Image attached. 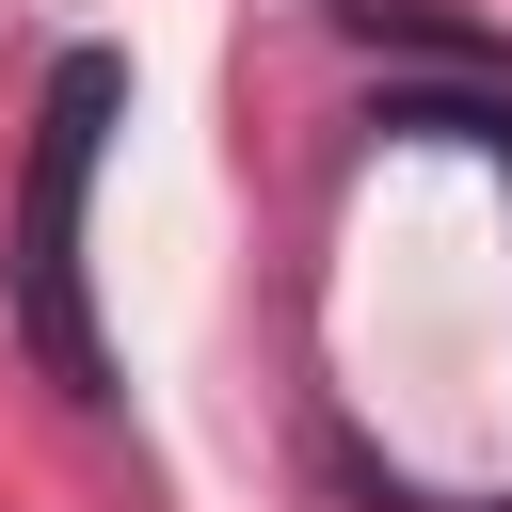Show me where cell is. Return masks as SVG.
<instances>
[{
  "instance_id": "6da1fadb",
  "label": "cell",
  "mask_w": 512,
  "mask_h": 512,
  "mask_svg": "<svg viewBox=\"0 0 512 512\" xmlns=\"http://www.w3.org/2000/svg\"><path fill=\"white\" fill-rule=\"evenodd\" d=\"M96 128H112V64H64L48 80V128H32V224H16V272H32V336L80 368V176H96Z\"/></svg>"
}]
</instances>
